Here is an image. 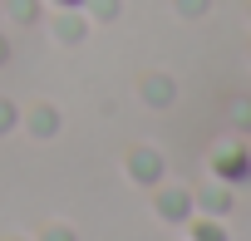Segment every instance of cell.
Instances as JSON below:
<instances>
[{
    "label": "cell",
    "instance_id": "obj_1",
    "mask_svg": "<svg viewBox=\"0 0 251 241\" xmlns=\"http://www.w3.org/2000/svg\"><path fill=\"white\" fill-rule=\"evenodd\" d=\"M25 128H30V138H54V133H59V113H54L50 103H35V108L25 113Z\"/></svg>",
    "mask_w": 251,
    "mask_h": 241
},
{
    "label": "cell",
    "instance_id": "obj_2",
    "mask_svg": "<svg viewBox=\"0 0 251 241\" xmlns=\"http://www.w3.org/2000/svg\"><path fill=\"white\" fill-rule=\"evenodd\" d=\"M128 172H133L138 182H158L163 163H158V153H133V158H128Z\"/></svg>",
    "mask_w": 251,
    "mask_h": 241
},
{
    "label": "cell",
    "instance_id": "obj_3",
    "mask_svg": "<svg viewBox=\"0 0 251 241\" xmlns=\"http://www.w3.org/2000/svg\"><path fill=\"white\" fill-rule=\"evenodd\" d=\"M54 35H59L64 45H79V40H84V20H79L74 10H64V15H59V25H54Z\"/></svg>",
    "mask_w": 251,
    "mask_h": 241
},
{
    "label": "cell",
    "instance_id": "obj_4",
    "mask_svg": "<svg viewBox=\"0 0 251 241\" xmlns=\"http://www.w3.org/2000/svg\"><path fill=\"white\" fill-rule=\"evenodd\" d=\"M5 10L15 25H35L40 20V0H5Z\"/></svg>",
    "mask_w": 251,
    "mask_h": 241
},
{
    "label": "cell",
    "instance_id": "obj_5",
    "mask_svg": "<svg viewBox=\"0 0 251 241\" xmlns=\"http://www.w3.org/2000/svg\"><path fill=\"white\" fill-rule=\"evenodd\" d=\"M158 212H163V217H182V212H187V197H182V192H163V197H158Z\"/></svg>",
    "mask_w": 251,
    "mask_h": 241
},
{
    "label": "cell",
    "instance_id": "obj_6",
    "mask_svg": "<svg viewBox=\"0 0 251 241\" xmlns=\"http://www.w3.org/2000/svg\"><path fill=\"white\" fill-rule=\"evenodd\" d=\"M15 128H20V108L0 98V138H5V133H15Z\"/></svg>",
    "mask_w": 251,
    "mask_h": 241
},
{
    "label": "cell",
    "instance_id": "obj_7",
    "mask_svg": "<svg viewBox=\"0 0 251 241\" xmlns=\"http://www.w3.org/2000/svg\"><path fill=\"white\" fill-rule=\"evenodd\" d=\"M84 5H89L99 20H113V15H118V0H84Z\"/></svg>",
    "mask_w": 251,
    "mask_h": 241
},
{
    "label": "cell",
    "instance_id": "obj_8",
    "mask_svg": "<svg viewBox=\"0 0 251 241\" xmlns=\"http://www.w3.org/2000/svg\"><path fill=\"white\" fill-rule=\"evenodd\" d=\"M143 94H148L153 103H163V98H168L173 89H168V79H148V84H143Z\"/></svg>",
    "mask_w": 251,
    "mask_h": 241
},
{
    "label": "cell",
    "instance_id": "obj_9",
    "mask_svg": "<svg viewBox=\"0 0 251 241\" xmlns=\"http://www.w3.org/2000/svg\"><path fill=\"white\" fill-rule=\"evenodd\" d=\"M40 241H79V236H74L69 226H45V236H40Z\"/></svg>",
    "mask_w": 251,
    "mask_h": 241
},
{
    "label": "cell",
    "instance_id": "obj_10",
    "mask_svg": "<svg viewBox=\"0 0 251 241\" xmlns=\"http://www.w3.org/2000/svg\"><path fill=\"white\" fill-rule=\"evenodd\" d=\"M0 64H10V40L0 35Z\"/></svg>",
    "mask_w": 251,
    "mask_h": 241
},
{
    "label": "cell",
    "instance_id": "obj_11",
    "mask_svg": "<svg viewBox=\"0 0 251 241\" xmlns=\"http://www.w3.org/2000/svg\"><path fill=\"white\" fill-rule=\"evenodd\" d=\"M54 5H64V10H74V5H84V0H54Z\"/></svg>",
    "mask_w": 251,
    "mask_h": 241
}]
</instances>
